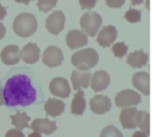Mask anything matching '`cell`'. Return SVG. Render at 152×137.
Returning a JSON list of instances; mask_svg holds the SVG:
<instances>
[{"mask_svg":"<svg viewBox=\"0 0 152 137\" xmlns=\"http://www.w3.org/2000/svg\"><path fill=\"white\" fill-rule=\"evenodd\" d=\"M124 19L131 22V23H136V22H140V19H142V13L138 11V10H128L126 14H124Z\"/></svg>","mask_w":152,"mask_h":137,"instance_id":"25","label":"cell"},{"mask_svg":"<svg viewBox=\"0 0 152 137\" xmlns=\"http://www.w3.org/2000/svg\"><path fill=\"white\" fill-rule=\"evenodd\" d=\"M86 109V101L84 98V91L79 89L71 102V113L75 115H81Z\"/></svg>","mask_w":152,"mask_h":137,"instance_id":"21","label":"cell"},{"mask_svg":"<svg viewBox=\"0 0 152 137\" xmlns=\"http://www.w3.org/2000/svg\"><path fill=\"white\" fill-rule=\"evenodd\" d=\"M132 137H148V134L140 130V131H136V133H134Z\"/></svg>","mask_w":152,"mask_h":137,"instance_id":"32","label":"cell"},{"mask_svg":"<svg viewBox=\"0 0 152 137\" xmlns=\"http://www.w3.org/2000/svg\"><path fill=\"white\" fill-rule=\"evenodd\" d=\"M106 4L109 6V7H113V8H120L123 6L124 1L126 0H104Z\"/></svg>","mask_w":152,"mask_h":137,"instance_id":"29","label":"cell"},{"mask_svg":"<svg viewBox=\"0 0 152 137\" xmlns=\"http://www.w3.org/2000/svg\"><path fill=\"white\" fill-rule=\"evenodd\" d=\"M5 105V100H4V94H2V88L0 86V106Z\"/></svg>","mask_w":152,"mask_h":137,"instance_id":"34","label":"cell"},{"mask_svg":"<svg viewBox=\"0 0 152 137\" xmlns=\"http://www.w3.org/2000/svg\"><path fill=\"white\" fill-rule=\"evenodd\" d=\"M13 29L15 34L21 37L31 36L37 29V20L33 14L21 13L15 18L13 22Z\"/></svg>","mask_w":152,"mask_h":137,"instance_id":"2","label":"cell"},{"mask_svg":"<svg viewBox=\"0 0 152 137\" xmlns=\"http://www.w3.org/2000/svg\"><path fill=\"white\" fill-rule=\"evenodd\" d=\"M92 81H91V87L94 92H100L108 87L109 83H110V77L106 71H96L94 75L91 77Z\"/></svg>","mask_w":152,"mask_h":137,"instance_id":"13","label":"cell"},{"mask_svg":"<svg viewBox=\"0 0 152 137\" xmlns=\"http://www.w3.org/2000/svg\"><path fill=\"white\" fill-rule=\"evenodd\" d=\"M43 63L49 67H56L59 66L63 63V52L57 47H48L42 56Z\"/></svg>","mask_w":152,"mask_h":137,"instance_id":"7","label":"cell"},{"mask_svg":"<svg viewBox=\"0 0 152 137\" xmlns=\"http://www.w3.org/2000/svg\"><path fill=\"white\" fill-rule=\"evenodd\" d=\"M91 72L89 71H81V70H75L71 73V80L73 88L79 91L81 88L88 87L89 80H91Z\"/></svg>","mask_w":152,"mask_h":137,"instance_id":"15","label":"cell"},{"mask_svg":"<svg viewBox=\"0 0 152 137\" xmlns=\"http://www.w3.org/2000/svg\"><path fill=\"white\" fill-rule=\"evenodd\" d=\"M102 23V18L100 14L95 12H87L80 18V27L88 36L94 37L99 32Z\"/></svg>","mask_w":152,"mask_h":137,"instance_id":"4","label":"cell"},{"mask_svg":"<svg viewBox=\"0 0 152 137\" xmlns=\"http://www.w3.org/2000/svg\"><path fill=\"white\" fill-rule=\"evenodd\" d=\"M116 37H117V29L114 26H106L102 28V30L99 32L96 41L99 45L103 48H108L112 45V43L116 40Z\"/></svg>","mask_w":152,"mask_h":137,"instance_id":"11","label":"cell"},{"mask_svg":"<svg viewBox=\"0 0 152 137\" xmlns=\"http://www.w3.org/2000/svg\"><path fill=\"white\" fill-rule=\"evenodd\" d=\"M49 89H50L51 94L59 97V98H67L71 93V87L67 83L66 79L57 77L53 78L49 84Z\"/></svg>","mask_w":152,"mask_h":137,"instance_id":"8","label":"cell"},{"mask_svg":"<svg viewBox=\"0 0 152 137\" xmlns=\"http://www.w3.org/2000/svg\"><path fill=\"white\" fill-rule=\"evenodd\" d=\"M148 61H149V56L148 53H145L144 51L142 50H136L131 53L128 55L127 58V63L131 66V67H142V66H145L148 64Z\"/></svg>","mask_w":152,"mask_h":137,"instance_id":"19","label":"cell"},{"mask_svg":"<svg viewBox=\"0 0 152 137\" xmlns=\"http://www.w3.org/2000/svg\"><path fill=\"white\" fill-rule=\"evenodd\" d=\"M5 34H6V28H5V26L0 22V40L5 36Z\"/></svg>","mask_w":152,"mask_h":137,"instance_id":"33","label":"cell"},{"mask_svg":"<svg viewBox=\"0 0 152 137\" xmlns=\"http://www.w3.org/2000/svg\"><path fill=\"white\" fill-rule=\"evenodd\" d=\"M130 1H131L132 5H140V4H142L144 0H130Z\"/></svg>","mask_w":152,"mask_h":137,"instance_id":"35","label":"cell"},{"mask_svg":"<svg viewBox=\"0 0 152 137\" xmlns=\"http://www.w3.org/2000/svg\"><path fill=\"white\" fill-rule=\"evenodd\" d=\"M65 25V15L62 11H55L47 18L45 27L47 30L52 35H58Z\"/></svg>","mask_w":152,"mask_h":137,"instance_id":"6","label":"cell"},{"mask_svg":"<svg viewBox=\"0 0 152 137\" xmlns=\"http://www.w3.org/2000/svg\"><path fill=\"white\" fill-rule=\"evenodd\" d=\"M16 2H22V4H25V5H28L29 2H30V0H15Z\"/></svg>","mask_w":152,"mask_h":137,"instance_id":"37","label":"cell"},{"mask_svg":"<svg viewBox=\"0 0 152 137\" xmlns=\"http://www.w3.org/2000/svg\"><path fill=\"white\" fill-rule=\"evenodd\" d=\"M140 102V95L132 89H124L116 94L115 105L117 107H130L136 106Z\"/></svg>","mask_w":152,"mask_h":137,"instance_id":"5","label":"cell"},{"mask_svg":"<svg viewBox=\"0 0 152 137\" xmlns=\"http://www.w3.org/2000/svg\"><path fill=\"white\" fill-rule=\"evenodd\" d=\"M21 59L27 64H34L39 59V48L35 43H28L21 50Z\"/></svg>","mask_w":152,"mask_h":137,"instance_id":"17","label":"cell"},{"mask_svg":"<svg viewBox=\"0 0 152 137\" xmlns=\"http://www.w3.org/2000/svg\"><path fill=\"white\" fill-rule=\"evenodd\" d=\"M6 14H7V11H6V8L0 4V20H2L5 16H6Z\"/></svg>","mask_w":152,"mask_h":137,"instance_id":"31","label":"cell"},{"mask_svg":"<svg viewBox=\"0 0 152 137\" xmlns=\"http://www.w3.org/2000/svg\"><path fill=\"white\" fill-rule=\"evenodd\" d=\"M34 131L36 133H42V134H45V135H51L56 129H57V125L56 122L50 121L48 119H36L31 122V125H29Z\"/></svg>","mask_w":152,"mask_h":137,"instance_id":"14","label":"cell"},{"mask_svg":"<svg viewBox=\"0 0 152 137\" xmlns=\"http://www.w3.org/2000/svg\"><path fill=\"white\" fill-rule=\"evenodd\" d=\"M135 121H136V127H140L142 131L149 134V131H150V116L148 113L144 112V111H140V112L137 111Z\"/></svg>","mask_w":152,"mask_h":137,"instance_id":"22","label":"cell"},{"mask_svg":"<svg viewBox=\"0 0 152 137\" xmlns=\"http://www.w3.org/2000/svg\"><path fill=\"white\" fill-rule=\"evenodd\" d=\"M136 113L137 108L135 106L127 107L120 113V122L124 129H135L136 128Z\"/></svg>","mask_w":152,"mask_h":137,"instance_id":"16","label":"cell"},{"mask_svg":"<svg viewBox=\"0 0 152 137\" xmlns=\"http://www.w3.org/2000/svg\"><path fill=\"white\" fill-rule=\"evenodd\" d=\"M79 4L83 10H92L96 5V0H79Z\"/></svg>","mask_w":152,"mask_h":137,"instance_id":"28","label":"cell"},{"mask_svg":"<svg viewBox=\"0 0 152 137\" xmlns=\"http://www.w3.org/2000/svg\"><path fill=\"white\" fill-rule=\"evenodd\" d=\"M98 61H99V55L92 48L79 50L75 52L71 57L72 64L81 71H88L89 69H92L98 64Z\"/></svg>","mask_w":152,"mask_h":137,"instance_id":"3","label":"cell"},{"mask_svg":"<svg viewBox=\"0 0 152 137\" xmlns=\"http://www.w3.org/2000/svg\"><path fill=\"white\" fill-rule=\"evenodd\" d=\"M28 137H42V136H41V134H39V133H36V131H34V133H31V134H30V135H29Z\"/></svg>","mask_w":152,"mask_h":137,"instance_id":"36","label":"cell"},{"mask_svg":"<svg viewBox=\"0 0 152 137\" xmlns=\"http://www.w3.org/2000/svg\"><path fill=\"white\" fill-rule=\"evenodd\" d=\"M88 43L87 36L81 30H70L66 35V44L70 49H78Z\"/></svg>","mask_w":152,"mask_h":137,"instance_id":"9","label":"cell"},{"mask_svg":"<svg viewBox=\"0 0 152 137\" xmlns=\"http://www.w3.org/2000/svg\"><path fill=\"white\" fill-rule=\"evenodd\" d=\"M5 137H25V134L19 129H11L6 133Z\"/></svg>","mask_w":152,"mask_h":137,"instance_id":"30","label":"cell"},{"mask_svg":"<svg viewBox=\"0 0 152 137\" xmlns=\"http://www.w3.org/2000/svg\"><path fill=\"white\" fill-rule=\"evenodd\" d=\"M100 137H123V136H122L121 131L117 128H115L114 125H108L104 129H102Z\"/></svg>","mask_w":152,"mask_h":137,"instance_id":"26","label":"cell"},{"mask_svg":"<svg viewBox=\"0 0 152 137\" xmlns=\"http://www.w3.org/2000/svg\"><path fill=\"white\" fill-rule=\"evenodd\" d=\"M23 69L13 71L5 79L2 94L7 107H27L37 99V88L33 78Z\"/></svg>","mask_w":152,"mask_h":137,"instance_id":"1","label":"cell"},{"mask_svg":"<svg viewBox=\"0 0 152 137\" xmlns=\"http://www.w3.org/2000/svg\"><path fill=\"white\" fill-rule=\"evenodd\" d=\"M89 106H91V109H92L93 113H95V114H103V113H107L110 111L112 101L106 95L98 94V95L92 98L91 102H89Z\"/></svg>","mask_w":152,"mask_h":137,"instance_id":"10","label":"cell"},{"mask_svg":"<svg viewBox=\"0 0 152 137\" xmlns=\"http://www.w3.org/2000/svg\"><path fill=\"white\" fill-rule=\"evenodd\" d=\"M11 120H12V125L16 127V129L22 130V129L29 127L28 122H29L30 117L27 115V113H16L11 116Z\"/></svg>","mask_w":152,"mask_h":137,"instance_id":"23","label":"cell"},{"mask_svg":"<svg viewBox=\"0 0 152 137\" xmlns=\"http://www.w3.org/2000/svg\"><path fill=\"white\" fill-rule=\"evenodd\" d=\"M58 0H38L37 6L41 12H49L57 5Z\"/></svg>","mask_w":152,"mask_h":137,"instance_id":"27","label":"cell"},{"mask_svg":"<svg viewBox=\"0 0 152 137\" xmlns=\"http://www.w3.org/2000/svg\"><path fill=\"white\" fill-rule=\"evenodd\" d=\"M1 61L4 64L6 65H15L16 63H19L20 58H21V53H20V50H19V47L18 45H7L5 47L1 53Z\"/></svg>","mask_w":152,"mask_h":137,"instance_id":"12","label":"cell"},{"mask_svg":"<svg viewBox=\"0 0 152 137\" xmlns=\"http://www.w3.org/2000/svg\"><path fill=\"white\" fill-rule=\"evenodd\" d=\"M132 85L145 95L150 93V75L148 72H137L132 77Z\"/></svg>","mask_w":152,"mask_h":137,"instance_id":"18","label":"cell"},{"mask_svg":"<svg viewBox=\"0 0 152 137\" xmlns=\"http://www.w3.org/2000/svg\"><path fill=\"white\" fill-rule=\"evenodd\" d=\"M64 109H65V105L63 101L53 99V98L48 99L44 105V111L47 113V115H50V116H58L64 112Z\"/></svg>","mask_w":152,"mask_h":137,"instance_id":"20","label":"cell"},{"mask_svg":"<svg viewBox=\"0 0 152 137\" xmlns=\"http://www.w3.org/2000/svg\"><path fill=\"white\" fill-rule=\"evenodd\" d=\"M112 50H113V53L116 57L122 58V57H124L127 55L128 45L123 42H118V43H115L114 45L112 47Z\"/></svg>","mask_w":152,"mask_h":137,"instance_id":"24","label":"cell"}]
</instances>
